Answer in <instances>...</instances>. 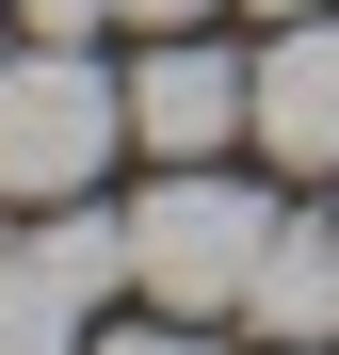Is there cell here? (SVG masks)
I'll use <instances>...</instances> for the list:
<instances>
[{"instance_id":"cell-13","label":"cell","mask_w":339,"mask_h":355,"mask_svg":"<svg viewBox=\"0 0 339 355\" xmlns=\"http://www.w3.org/2000/svg\"><path fill=\"white\" fill-rule=\"evenodd\" d=\"M0 65H17V49H0Z\"/></svg>"},{"instance_id":"cell-10","label":"cell","mask_w":339,"mask_h":355,"mask_svg":"<svg viewBox=\"0 0 339 355\" xmlns=\"http://www.w3.org/2000/svg\"><path fill=\"white\" fill-rule=\"evenodd\" d=\"M113 17H130V33H194L210 0H113Z\"/></svg>"},{"instance_id":"cell-9","label":"cell","mask_w":339,"mask_h":355,"mask_svg":"<svg viewBox=\"0 0 339 355\" xmlns=\"http://www.w3.org/2000/svg\"><path fill=\"white\" fill-rule=\"evenodd\" d=\"M17 17H33V33H65V49H97V33H113V0H17Z\"/></svg>"},{"instance_id":"cell-1","label":"cell","mask_w":339,"mask_h":355,"mask_svg":"<svg viewBox=\"0 0 339 355\" xmlns=\"http://www.w3.org/2000/svg\"><path fill=\"white\" fill-rule=\"evenodd\" d=\"M113 130H130V81H113L97 49H65V33H33L17 65H0V194L65 210L81 178L113 162Z\"/></svg>"},{"instance_id":"cell-4","label":"cell","mask_w":339,"mask_h":355,"mask_svg":"<svg viewBox=\"0 0 339 355\" xmlns=\"http://www.w3.org/2000/svg\"><path fill=\"white\" fill-rule=\"evenodd\" d=\"M259 146L291 178H339V17H275V49H259Z\"/></svg>"},{"instance_id":"cell-11","label":"cell","mask_w":339,"mask_h":355,"mask_svg":"<svg viewBox=\"0 0 339 355\" xmlns=\"http://www.w3.org/2000/svg\"><path fill=\"white\" fill-rule=\"evenodd\" d=\"M243 17H323V0H243Z\"/></svg>"},{"instance_id":"cell-3","label":"cell","mask_w":339,"mask_h":355,"mask_svg":"<svg viewBox=\"0 0 339 355\" xmlns=\"http://www.w3.org/2000/svg\"><path fill=\"white\" fill-rule=\"evenodd\" d=\"M259 130V65H226L210 33H162L146 65H130V146H162V162H226Z\"/></svg>"},{"instance_id":"cell-6","label":"cell","mask_w":339,"mask_h":355,"mask_svg":"<svg viewBox=\"0 0 339 355\" xmlns=\"http://www.w3.org/2000/svg\"><path fill=\"white\" fill-rule=\"evenodd\" d=\"M0 355H97V291L49 259V243L0 259Z\"/></svg>"},{"instance_id":"cell-8","label":"cell","mask_w":339,"mask_h":355,"mask_svg":"<svg viewBox=\"0 0 339 355\" xmlns=\"http://www.w3.org/2000/svg\"><path fill=\"white\" fill-rule=\"evenodd\" d=\"M97 355H210V339H194V307H162V323H113Z\"/></svg>"},{"instance_id":"cell-7","label":"cell","mask_w":339,"mask_h":355,"mask_svg":"<svg viewBox=\"0 0 339 355\" xmlns=\"http://www.w3.org/2000/svg\"><path fill=\"white\" fill-rule=\"evenodd\" d=\"M49 259H65L81 291H113V275H130V210H81V194H65V226H49Z\"/></svg>"},{"instance_id":"cell-2","label":"cell","mask_w":339,"mask_h":355,"mask_svg":"<svg viewBox=\"0 0 339 355\" xmlns=\"http://www.w3.org/2000/svg\"><path fill=\"white\" fill-rule=\"evenodd\" d=\"M259 243H275V210L243 194L226 162H162V194L130 210V291L146 307H243V275H259Z\"/></svg>"},{"instance_id":"cell-5","label":"cell","mask_w":339,"mask_h":355,"mask_svg":"<svg viewBox=\"0 0 339 355\" xmlns=\"http://www.w3.org/2000/svg\"><path fill=\"white\" fill-rule=\"evenodd\" d=\"M243 323L259 339H339V226L323 210H275V243L243 275Z\"/></svg>"},{"instance_id":"cell-12","label":"cell","mask_w":339,"mask_h":355,"mask_svg":"<svg viewBox=\"0 0 339 355\" xmlns=\"http://www.w3.org/2000/svg\"><path fill=\"white\" fill-rule=\"evenodd\" d=\"M275 355H323V339H275Z\"/></svg>"}]
</instances>
